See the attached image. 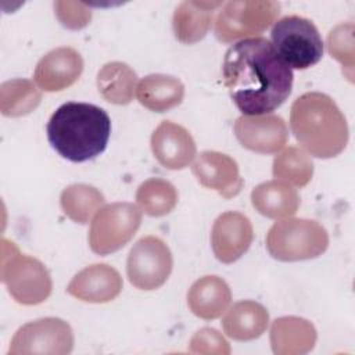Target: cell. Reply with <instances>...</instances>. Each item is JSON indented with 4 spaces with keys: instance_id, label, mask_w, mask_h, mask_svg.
I'll list each match as a JSON object with an SVG mask.
<instances>
[{
    "instance_id": "6da1fadb",
    "label": "cell",
    "mask_w": 355,
    "mask_h": 355,
    "mask_svg": "<svg viewBox=\"0 0 355 355\" xmlns=\"http://www.w3.org/2000/svg\"><path fill=\"white\" fill-rule=\"evenodd\" d=\"M223 85L244 115H265L279 108L293 89V71L265 37H250L225 54Z\"/></svg>"
},
{
    "instance_id": "7a4b0ae2",
    "label": "cell",
    "mask_w": 355,
    "mask_h": 355,
    "mask_svg": "<svg viewBox=\"0 0 355 355\" xmlns=\"http://www.w3.org/2000/svg\"><path fill=\"white\" fill-rule=\"evenodd\" d=\"M46 132L49 143L62 158L85 162L105 150L111 135V119L94 104L69 101L53 112Z\"/></svg>"
},
{
    "instance_id": "3957f363",
    "label": "cell",
    "mask_w": 355,
    "mask_h": 355,
    "mask_svg": "<svg viewBox=\"0 0 355 355\" xmlns=\"http://www.w3.org/2000/svg\"><path fill=\"white\" fill-rule=\"evenodd\" d=\"M290 126L298 144L316 158H333L348 143L347 119L324 93L309 92L294 100Z\"/></svg>"
},
{
    "instance_id": "277c9868",
    "label": "cell",
    "mask_w": 355,
    "mask_h": 355,
    "mask_svg": "<svg viewBox=\"0 0 355 355\" xmlns=\"http://www.w3.org/2000/svg\"><path fill=\"white\" fill-rule=\"evenodd\" d=\"M1 282L10 295L22 305H37L49 298L53 283L46 266L31 255L21 254L18 247L1 240Z\"/></svg>"
},
{
    "instance_id": "5b68a950",
    "label": "cell",
    "mask_w": 355,
    "mask_h": 355,
    "mask_svg": "<svg viewBox=\"0 0 355 355\" xmlns=\"http://www.w3.org/2000/svg\"><path fill=\"white\" fill-rule=\"evenodd\" d=\"M329 247V234L316 220L286 218L276 222L266 234L269 254L283 262L313 259Z\"/></svg>"
},
{
    "instance_id": "8992f818",
    "label": "cell",
    "mask_w": 355,
    "mask_h": 355,
    "mask_svg": "<svg viewBox=\"0 0 355 355\" xmlns=\"http://www.w3.org/2000/svg\"><path fill=\"white\" fill-rule=\"evenodd\" d=\"M272 46L280 58L294 69H306L323 55V42L315 24L298 15H287L275 22Z\"/></svg>"
},
{
    "instance_id": "52a82bcc",
    "label": "cell",
    "mask_w": 355,
    "mask_h": 355,
    "mask_svg": "<svg viewBox=\"0 0 355 355\" xmlns=\"http://www.w3.org/2000/svg\"><path fill=\"white\" fill-rule=\"evenodd\" d=\"M280 4L272 0H240L225 3L215 21V36L232 43L257 36L268 29L279 17Z\"/></svg>"
},
{
    "instance_id": "ba28073f",
    "label": "cell",
    "mask_w": 355,
    "mask_h": 355,
    "mask_svg": "<svg viewBox=\"0 0 355 355\" xmlns=\"http://www.w3.org/2000/svg\"><path fill=\"white\" fill-rule=\"evenodd\" d=\"M141 223V209L132 202H112L100 208L90 225L89 244L93 252L108 255L126 245Z\"/></svg>"
},
{
    "instance_id": "9c48e42d",
    "label": "cell",
    "mask_w": 355,
    "mask_h": 355,
    "mask_svg": "<svg viewBox=\"0 0 355 355\" xmlns=\"http://www.w3.org/2000/svg\"><path fill=\"white\" fill-rule=\"evenodd\" d=\"M173 259L169 247L155 236L141 237L129 251L126 275L136 288H159L169 277Z\"/></svg>"
},
{
    "instance_id": "30bf717a",
    "label": "cell",
    "mask_w": 355,
    "mask_h": 355,
    "mask_svg": "<svg viewBox=\"0 0 355 355\" xmlns=\"http://www.w3.org/2000/svg\"><path fill=\"white\" fill-rule=\"evenodd\" d=\"M73 348L71 326L60 318H43L19 327L14 334L8 354H55L65 355Z\"/></svg>"
},
{
    "instance_id": "8fae6325",
    "label": "cell",
    "mask_w": 355,
    "mask_h": 355,
    "mask_svg": "<svg viewBox=\"0 0 355 355\" xmlns=\"http://www.w3.org/2000/svg\"><path fill=\"white\" fill-rule=\"evenodd\" d=\"M234 135L240 144L254 153L273 154L284 147L288 129L277 115H243L234 122Z\"/></svg>"
},
{
    "instance_id": "7c38bea8",
    "label": "cell",
    "mask_w": 355,
    "mask_h": 355,
    "mask_svg": "<svg viewBox=\"0 0 355 355\" xmlns=\"http://www.w3.org/2000/svg\"><path fill=\"white\" fill-rule=\"evenodd\" d=\"M254 239L250 219L236 211H227L216 218L211 232L212 251L222 263H233L244 255Z\"/></svg>"
},
{
    "instance_id": "4fadbf2b",
    "label": "cell",
    "mask_w": 355,
    "mask_h": 355,
    "mask_svg": "<svg viewBox=\"0 0 355 355\" xmlns=\"http://www.w3.org/2000/svg\"><path fill=\"white\" fill-rule=\"evenodd\" d=\"M191 169L201 186L215 190L223 198H232L243 189L237 162L227 154L204 151L197 155Z\"/></svg>"
},
{
    "instance_id": "5bb4252c",
    "label": "cell",
    "mask_w": 355,
    "mask_h": 355,
    "mask_svg": "<svg viewBox=\"0 0 355 355\" xmlns=\"http://www.w3.org/2000/svg\"><path fill=\"white\" fill-rule=\"evenodd\" d=\"M151 150L166 169L186 168L196 157V143L190 132L171 121H162L151 135Z\"/></svg>"
},
{
    "instance_id": "9a60e30c",
    "label": "cell",
    "mask_w": 355,
    "mask_h": 355,
    "mask_svg": "<svg viewBox=\"0 0 355 355\" xmlns=\"http://www.w3.org/2000/svg\"><path fill=\"white\" fill-rule=\"evenodd\" d=\"M119 272L107 263H94L78 272L69 282L67 291L72 297L93 304L115 300L122 291Z\"/></svg>"
},
{
    "instance_id": "2e32d148",
    "label": "cell",
    "mask_w": 355,
    "mask_h": 355,
    "mask_svg": "<svg viewBox=\"0 0 355 355\" xmlns=\"http://www.w3.org/2000/svg\"><path fill=\"white\" fill-rule=\"evenodd\" d=\"M82 71V55L72 47H58L40 58L33 78L42 90L60 92L73 85Z\"/></svg>"
},
{
    "instance_id": "e0dca14e",
    "label": "cell",
    "mask_w": 355,
    "mask_h": 355,
    "mask_svg": "<svg viewBox=\"0 0 355 355\" xmlns=\"http://www.w3.org/2000/svg\"><path fill=\"white\" fill-rule=\"evenodd\" d=\"M222 6L220 1H182L172 18L175 37L183 44L202 40L212 25L214 11Z\"/></svg>"
},
{
    "instance_id": "ac0fdd59",
    "label": "cell",
    "mask_w": 355,
    "mask_h": 355,
    "mask_svg": "<svg viewBox=\"0 0 355 355\" xmlns=\"http://www.w3.org/2000/svg\"><path fill=\"white\" fill-rule=\"evenodd\" d=\"M316 343L313 324L302 318H277L270 327V345L276 355H302Z\"/></svg>"
},
{
    "instance_id": "d6986e66",
    "label": "cell",
    "mask_w": 355,
    "mask_h": 355,
    "mask_svg": "<svg viewBox=\"0 0 355 355\" xmlns=\"http://www.w3.org/2000/svg\"><path fill=\"white\" fill-rule=\"evenodd\" d=\"M230 288L219 276L200 277L187 291V305L190 311L205 320L222 316L230 305Z\"/></svg>"
},
{
    "instance_id": "ffe728a7",
    "label": "cell",
    "mask_w": 355,
    "mask_h": 355,
    "mask_svg": "<svg viewBox=\"0 0 355 355\" xmlns=\"http://www.w3.org/2000/svg\"><path fill=\"white\" fill-rule=\"evenodd\" d=\"M251 202L261 215L270 219H280L297 212L300 196L291 184L275 179L258 184L251 193Z\"/></svg>"
},
{
    "instance_id": "44dd1931",
    "label": "cell",
    "mask_w": 355,
    "mask_h": 355,
    "mask_svg": "<svg viewBox=\"0 0 355 355\" xmlns=\"http://www.w3.org/2000/svg\"><path fill=\"white\" fill-rule=\"evenodd\" d=\"M268 324L269 313L266 308L251 300L236 302L222 320L226 336L237 341L258 338L266 330Z\"/></svg>"
},
{
    "instance_id": "7402d4cb",
    "label": "cell",
    "mask_w": 355,
    "mask_h": 355,
    "mask_svg": "<svg viewBox=\"0 0 355 355\" xmlns=\"http://www.w3.org/2000/svg\"><path fill=\"white\" fill-rule=\"evenodd\" d=\"M137 101L154 112H165L178 107L184 97L183 83L171 75L153 73L136 86Z\"/></svg>"
},
{
    "instance_id": "603a6c76",
    "label": "cell",
    "mask_w": 355,
    "mask_h": 355,
    "mask_svg": "<svg viewBox=\"0 0 355 355\" xmlns=\"http://www.w3.org/2000/svg\"><path fill=\"white\" fill-rule=\"evenodd\" d=\"M137 75L125 62L112 61L101 67L97 73V87L103 98L111 104L125 105L133 100Z\"/></svg>"
},
{
    "instance_id": "cb8c5ba5",
    "label": "cell",
    "mask_w": 355,
    "mask_h": 355,
    "mask_svg": "<svg viewBox=\"0 0 355 355\" xmlns=\"http://www.w3.org/2000/svg\"><path fill=\"white\" fill-rule=\"evenodd\" d=\"M42 93L28 79H11L0 86V111L4 116H24L37 108Z\"/></svg>"
},
{
    "instance_id": "d4e9b609",
    "label": "cell",
    "mask_w": 355,
    "mask_h": 355,
    "mask_svg": "<svg viewBox=\"0 0 355 355\" xmlns=\"http://www.w3.org/2000/svg\"><path fill=\"white\" fill-rule=\"evenodd\" d=\"M62 212L76 223H87L104 204L103 193L89 184L75 183L65 187L60 196Z\"/></svg>"
},
{
    "instance_id": "484cf974",
    "label": "cell",
    "mask_w": 355,
    "mask_h": 355,
    "mask_svg": "<svg viewBox=\"0 0 355 355\" xmlns=\"http://www.w3.org/2000/svg\"><path fill=\"white\" fill-rule=\"evenodd\" d=\"M136 201L144 214L155 218L164 216L178 204V190L168 180L151 178L139 186Z\"/></svg>"
},
{
    "instance_id": "4316f807",
    "label": "cell",
    "mask_w": 355,
    "mask_h": 355,
    "mask_svg": "<svg viewBox=\"0 0 355 355\" xmlns=\"http://www.w3.org/2000/svg\"><path fill=\"white\" fill-rule=\"evenodd\" d=\"M272 172L279 180L304 187L312 179L313 164L304 150L290 146L275 157Z\"/></svg>"
},
{
    "instance_id": "83f0119b",
    "label": "cell",
    "mask_w": 355,
    "mask_h": 355,
    "mask_svg": "<svg viewBox=\"0 0 355 355\" xmlns=\"http://www.w3.org/2000/svg\"><path fill=\"white\" fill-rule=\"evenodd\" d=\"M327 49L333 58L343 65L344 75L352 82L354 78V25L341 22L327 36Z\"/></svg>"
},
{
    "instance_id": "f1b7e54d",
    "label": "cell",
    "mask_w": 355,
    "mask_h": 355,
    "mask_svg": "<svg viewBox=\"0 0 355 355\" xmlns=\"http://www.w3.org/2000/svg\"><path fill=\"white\" fill-rule=\"evenodd\" d=\"M54 10L61 25L72 31L85 28L92 19V10L79 1H55Z\"/></svg>"
},
{
    "instance_id": "f546056e",
    "label": "cell",
    "mask_w": 355,
    "mask_h": 355,
    "mask_svg": "<svg viewBox=\"0 0 355 355\" xmlns=\"http://www.w3.org/2000/svg\"><path fill=\"white\" fill-rule=\"evenodd\" d=\"M189 351L191 354L227 355L230 354V347L219 331L211 327H204L191 337Z\"/></svg>"
}]
</instances>
